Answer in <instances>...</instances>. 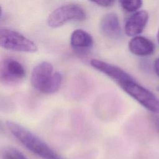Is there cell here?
<instances>
[{"label": "cell", "mask_w": 159, "mask_h": 159, "mask_svg": "<svg viewBox=\"0 0 159 159\" xmlns=\"http://www.w3.org/2000/svg\"><path fill=\"white\" fill-rule=\"evenodd\" d=\"M6 125L26 148L42 159H63L45 141L21 125L12 121H7Z\"/></svg>", "instance_id": "cell-1"}, {"label": "cell", "mask_w": 159, "mask_h": 159, "mask_svg": "<svg viewBox=\"0 0 159 159\" xmlns=\"http://www.w3.org/2000/svg\"><path fill=\"white\" fill-rule=\"evenodd\" d=\"M62 81V74L54 71L53 65L47 61L37 65L32 72L31 84L36 90L42 93L52 94L57 92Z\"/></svg>", "instance_id": "cell-2"}, {"label": "cell", "mask_w": 159, "mask_h": 159, "mask_svg": "<svg viewBox=\"0 0 159 159\" xmlns=\"http://www.w3.org/2000/svg\"><path fill=\"white\" fill-rule=\"evenodd\" d=\"M118 85L145 108L155 114H159V99L152 91L136 82L133 78Z\"/></svg>", "instance_id": "cell-3"}, {"label": "cell", "mask_w": 159, "mask_h": 159, "mask_svg": "<svg viewBox=\"0 0 159 159\" xmlns=\"http://www.w3.org/2000/svg\"><path fill=\"white\" fill-rule=\"evenodd\" d=\"M0 45L3 48L16 52L34 53L38 50L36 44L31 40L8 29H1Z\"/></svg>", "instance_id": "cell-4"}, {"label": "cell", "mask_w": 159, "mask_h": 159, "mask_svg": "<svg viewBox=\"0 0 159 159\" xmlns=\"http://www.w3.org/2000/svg\"><path fill=\"white\" fill-rule=\"evenodd\" d=\"M86 18L84 9L77 4H66L54 9L47 17V24L52 28L59 27L71 20H83Z\"/></svg>", "instance_id": "cell-5"}, {"label": "cell", "mask_w": 159, "mask_h": 159, "mask_svg": "<svg viewBox=\"0 0 159 159\" xmlns=\"http://www.w3.org/2000/svg\"><path fill=\"white\" fill-rule=\"evenodd\" d=\"M25 75V69L17 60L7 58L2 60L0 67V76L2 81L12 83L22 80Z\"/></svg>", "instance_id": "cell-6"}, {"label": "cell", "mask_w": 159, "mask_h": 159, "mask_svg": "<svg viewBox=\"0 0 159 159\" xmlns=\"http://www.w3.org/2000/svg\"><path fill=\"white\" fill-rule=\"evenodd\" d=\"M90 64L94 68L111 78L117 83V84L132 78V77L124 70L106 61L97 59H92L90 61Z\"/></svg>", "instance_id": "cell-7"}, {"label": "cell", "mask_w": 159, "mask_h": 159, "mask_svg": "<svg viewBox=\"0 0 159 159\" xmlns=\"http://www.w3.org/2000/svg\"><path fill=\"white\" fill-rule=\"evenodd\" d=\"M148 20V14L146 11L141 10L133 14L126 21L124 30L127 35L138 36L144 30Z\"/></svg>", "instance_id": "cell-8"}, {"label": "cell", "mask_w": 159, "mask_h": 159, "mask_svg": "<svg viewBox=\"0 0 159 159\" xmlns=\"http://www.w3.org/2000/svg\"><path fill=\"white\" fill-rule=\"evenodd\" d=\"M99 27L105 36L111 39H117L121 35V29L119 17L114 12L106 14L101 19Z\"/></svg>", "instance_id": "cell-9"}, {"label": "cell", "mask_w": 159, "mask_h": 159, "mask_svg": "<svg viewBox=\"0 0 159 159\" xmlns=\"http://www.w3.org/2000/svg\"><path fill=\"white\" fill-rule=\"evenodd\" d=\"M128 47L134 55L141 57L148 56L155 51V44L150 39L143 36H135L129 42Z\"/></svg>", "instance_id": "cell-10"}, {"label": "cell", "mask_w": 159, "mask_h": 159, "mask_svg": "<svg viewBox=\"0 0 159 159\" xmlns=\"http://www.w3.org/2000/svg\"><path fill=\"white\" fill-rule=\"evenodd\" d=\"M70 43L71 47L77 50H85L89 48L93 44L92 36L82 29H76L70 37Z\"/></svg>", "instance_id": "cell-11"}, {"label": "cell", "mask_w": 159, "mask_h": 159, "mask_svg": "<svg viewBox=\"0 0 159 159\" xmlns=\"http://www.w3.org/2000/svg\"><path fill=\"white\" fill-rule=\"evenodd\" d=\"M2 159H28L20 151L14 147H7L2 152Z\"/></svg>", "instance_id": "cell-12"}, {"label": "cell", "mask_w": 159, "mask_h": 159, "mask_svg": "<svg viewBox=\"0 0 159 159\" xmlns=\"http://www.w3.org/2000/svg\"><path fill=\"white\" fill-rule=\"evenodd\" d=\"M122 8L127 12H135L139 9L142 5L143 2L140 0L134 1H125L122 0L119 1Z\"/></svg>", "instance_id": "cell-13"}, {"label": "cell", "mask_w": 159, "mask_h": 159, "mask_svg": "<svg viewBox=\"0 0 159 159\" xmlns=\"http://www.w3.org/2000/svg\"><path fill=\"white\" fill-rule=\"evenodd\" d=\"M94 3L96 4L97 5L104 7H108L110 6H112L114 1H111V0H107V1H93Z\"/></svg>", "instance_id": "cell-14"}, {"label": "cell", "mask_w": 159, "mask_h": 159, "mask_svg": "<svg viewBox=\"0 0 159 159\" xmlns=\"http://www.w3.org/2000/svg\"><path fill=\"white\" fill-rule=\"evenodd\" d=\"M150 119L155 130L159 134V117L156 115H153L151 117Z\"/></svg>", "instance_id": "cell-15"}, {"label": "cell", "mask_w": 159, "mask_h": 159, "mask_svg": "<svg viewBox=\"0 0 159 159\" xmlns=\"http://www.w3.org/2000/svg\"><path fill=\"white\" fill-rule=\"evenodd\" d=\"M153 67H154V70L156 75L159 77V57L155 60L154 62Z\"/></svg>", "instance_id": "cell-16"}, {"label": "cell", "mask_w": 159, "mask_h": 159, "mask_svg": "<svg viewBox=\"0 0 159 159\" xmlns=\"http://www.w3.org/2000/svg\"><path fill=\"white\" fill-rule=\"evenodd\" d=\"M157 40H158V43L159 44V29L157 32Z\"/></svg>", "instance_id": "cell-17"}]
</instances>
